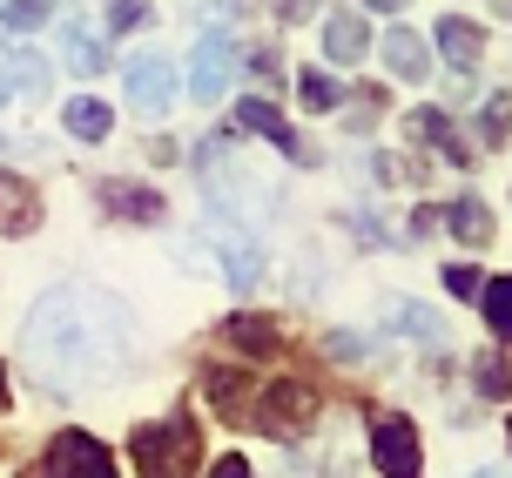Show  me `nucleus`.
I'll return each mask as SVG.
<instances>
[{"label":"nucleus","mask_w":512,"mask_h":478,"mask_svg":"<svg viewBox=\"0 0 512 478\" xmlns=\"http://www.w3.org/2000/svg\"><path fill=\"white\" fill-rule=\"evenodd\" d=\"M61 122H68V135H75V142H108V128H115V115H108L102 101L75 95L68 108H61Z\"/></svg>","instance_id":"obj_15"},{"label":"nucleus","mask_w":512,"mask_h":478,"mask_svg":"<svg viewBox=\"0 0 512 478\" xmlns=\"http://www.w3.org/2000/svg\"><path fill=\"white\" fill-rule=\"evenodd\" d=\"M61 61H68L75 75H102V68H108L102 34H95V27H81V21H61Z\"/></svg>","instance_id":"obj_12"},{"label":"nucleus","mask_w":512,"mask_h":478,"mask_svg":"<svg viewBox=\"0 0 512 478\" xmlns=\"http://www.w3.org/2000/svg\"><path fill=\"white\" fill-rule=\"evenodd\" d=\"M7 61H14V88H21L27 101L48 95V68H41V54H7Z\"/></svg>","instance_id":"obj_23"},{"label":"nucleus","mask_w":512,"mask_h":478,"mask_svg":"<svg viewBox=\"0 0 512 478\" xmlns=\"http://www.w3.org/2000/svg\"><path fill=\"white\" fill-rule=\"evenodd\" d=\"M34 223H41V196H34L14 169H0V229H7V236H27Z\"/></svg>","instance_id":"obj_11"},{"label":"nucleus","mask_w":512,"mask_h":478,"mask_svg":"<svg viewBox=\"0 0 512 478\" xmlns=\"http://www.w3.org/2000/svg\"><path fill=\"white\" fill-rule=\"evenodd\" d=\"M128 101H135V115H169V101H176V61L169 54H135L128 61Z\"/></svg>","instance_id":"obj_5"},{"label":"nucleus","mask_w":512,"mask_h":478,"mask_svg":"<svg viewBox=\"0 0 512 478\" xmlns=\"http://www.w3.org/2000/svg\"><path fill=\"white\" fill-rule=\"evenodd\" d=\"M209 478H250V458H216V465H209Z\"/></svg>","instance_id":"obj_28"},{"label":"nucleus","mask_w":512,"mask_h":478,"mask_svg":"<svg viewBox=\"0 0 512 478\" xmlns=\"http://www.w3.org/2000/svg\"><path fill=\"white\" fill-rule=\"evenodd\" d=\"M506 431H512V418H506Z\"/></svg>","instance_id":"obj_33"},{"label":"nucleus","mask_w":512,"mask_h":478,"mask_svg":"<svg viewBox=\"0 0 512 478\" xmlns=\"http://www.w3.org/2000/svg\"><path fill=\"white\" fill-rule=\"evenodd\" d=\"M48 478H115V458H108L102 438L61 431V438L48 445Z\"/></svg>","instance_id":"obj_4"},{"label":"nucleus","mask_w":512,"mask_h":478,"mask_svg":"<svg viewBox=\"0 0 512 478\" xmlns=\"http://www.w3.org/2000/svg\"><path fill=\"white\" fill-rule=\"evenodd\" d=\"M371 458L384 478H418V431L405 418H378L371 425Z\"/></svg>","instance_id":"obj_6"},{"label":"nucleus","mask_w":512,"mask_h":478,"mask_svg":"<svg viewBox=\"0 0 512 478\" xmlns=\"http://www.w3.org/2000/svg\"><path fill=\"white\" fill-rule=\"evenodd\" d=\"M506 128H512V101L506 95H486V108L472 115V135H479L486 149H499V142H506Z\"/></svg>","instance_id":"obj_20"},{"label":"nucleus","mask_w":512,"mask_h":478,"mask_svg":"<svg viewBox=\"0 0 512 478\" xmlns=\"http://www.w3.org/2000/svg\"><path fill=\"white\" fill-rule=\"evenodd\" d=\"M297 95H304L310 115H331L337 101H344V88H337V81L324 75V68H304V75H297Z\"/></svg>","instance_id":"obj_19"},{"label":"nucleus","mask_w":512,"mask_h":478,"mask_svg":"<svg viewBox=\"0 0 512 478\" xmlns=\"http://www.w3.org/2000/svg\"><path fill=\"white\" fill-rule=\"evenodd\" d=\"M135 465H142V478H189V465H196V431L182 425V418L142 425L135 431Z\"/></svg>","instance_id":"obj_2"},{"label":"nucleus","mask_w":512,"mask_h":478,"mask_svg":"<svg viewBox=\"0 0 512 478\" xmlns=\"http://www.w3.org/2000/svg\"><path fill=\"white\" fill-rule=\"evenodd\" d=\"M0 411H7V371H0Z\"/></svg>","instance_id":"obj_32"},{"label":"nucleus","mask_w":512,"mask_h":478,"mask_svg":"<svg viewBox=\"0 0 512 478\" xmlns=\"http://www.w3.org/2000/svg\"><path fill=\"white\" fill-rule=\"evenodd\" d=\"M223 337H230L236 351H250V357H263L270 344H277V330H270V317H230V324H223Z\"/></svg>","instance_id":"obj_18"},{"label":"nucleus","mask_w":512,"mask_h":478,"mask_svg":"<svg viewBox=\"0 0 512 478\" xmlns=\"http://www.w3.org/2000/svg\"><path fill=\"white\" fill-rule=\"evenodd\" d=\"M465 478H512L506 465H486V472H465Z\"/></svg>","instance_id":"obj_31"},{"label":"nucleus","mask_w":512,"mask_h":478,"mask_svg":"<svg viewBox=\"0 0 512 478\" xmlns=\"http://www.w3.org/2000/svg\"><path fill=\"white\" fill-rule=\"evenodd\" d=\"M102 209L108 216H122V223H162L169 216V202H162V189H149V182H102Z\"/></svg>","instance_id":"obj_8"},{"label":"nucleus","mask_w":512,"mask_h":478,"mask_svg":"<svg viewBox=\"0 0 512 478\" xmlns=\"http://www.w3.org/2000/svg\"><path fill=\"white\" fill-rule=\"evenodd\" d=\"M378 54H384V68H391L398 81H425V68H432V48H425L411 27H391V34L378 41Z\"/></svg>","instance_id":"obj_10"},{"label":"nucleus","mask_w":512,"mask_h":478,"mask_svg":"<svg viewBox=\"0 0 512 478\" xmlns=\"http://www.w3.org/2000/svg\"><path fill=\"white\" fill-rule=\"evenodd\" d=\"M142 21H149L142 0H115V14H108V27H142Z\"/></svg>","instance_id":"obj_27"},{"label":"nucleus","mask_w":512,"mask_h":478,"mask_svg":"<svg viewBox=\"0 0 512 478\" xmlns=\"http://www.w3.org/2000/svg\"><path fill=\"white\" fill-rule=\"evenodd\" d=\"M445 216H452V236H459V243H472V250H486V243H492V209L479 196H459Z\"/></svg>","instance_id":"obj_16"},{"label":"nucleus","mask_w":512,"mask_h":478,"mask_svg":"<svg viewBox=\"0 0 512 478\" xmlns=\"http://www.w3.org/2000/svg\"><path fill=\"white\" fill-rule=\"evenodd\" d=\"M432 34H438V48H445V61H452L459 75L486 61V27H472V21H459V14H445V21H438Z\"/></svg>","instance_id":"obj_9"},{"label":"nucleus","mask_w":512,"mask_h":478,"mask_svg":"<svg viewBox=\"0 0 512 478\" xmlns=\"http://www.w3.org/2000/svg\"><path fill=\"white\" fill-rule=\"evenodd\" d=\"M115 351H122V303H108L102 290H48L27 310V357L54 378L102 371Z\"/></svg>","instance_id":"obj_1"},{"label":"nucleus","mask_w":512,"mask_h":478,"mask_svg":"<svg viewBox=\"0 0 512 478\" xmlns=\"http://www.w3.org/2000/svg\"><path fill=\"white\" fill-rule=\"evenodd\" d=\"M472 378H479V398H492V404L512 398V371L499 364V357H479V371H472Z\"/></svg>","instance_id":"obj_24"},{"label":"nucleus","mask_w":512,"mask_h":478,"mask_svg":"<svg viewBox=\"0 0 512 478\" xmlns=\"http://www.w3.org/2000/svg\"><path fill=\"white\" fill-rule=\"evenodd\" d=\"M479 310H486L492 337H506V344H512V277H492L486 290H479Z\"/></svg>","instance_id":"obj_17"},{"label":"nucleus","mask_w":512,"mask_h":478,"mask_svg":"<svg viewBox=\"0 0 512 478\" xmlns=\"http://www.w3.org/2000/svg\"><path fill=\"white\" fill-rule=\"evenodd\" d=\"M230 75H236V41L230 34H203L196 41V54H189V101H216L223 88H230Z\"/></svg>","instance_id":"obj_3"},{"label":"nucleus","mask_w":512,"mask_h":478,"mask_svg":"<svg viewBox=\"0 0 512 478\" xmlns=\"http://www.w3.org/2000/svg\"><path fill=\"white\" fill-rule=\"evenodd\" d=\"M310 411H317V391L310 384H270L263 391V431L270 438H290L297 425H310Z\"/></svg>","instance_id":"obj_7"},{"label":"nucleus","mask_w":512,"mask_h":478,"mask_svg":"<svg viewBox=\"0 0 512 478\" xmlns=\"http://www.w3.org/2000/svg\"><path fill=\"white\" fill-rule=\"evenodd\" d=\"M445 290H452V297H472V303H479V290H486V277H479L472 263H452V270H445Z\"/></svg>","instance_id":"obj_26"},{"label":"nucleus","mask_w":512,"mask_h":478,"mask_svg":"<svg viewBox=\"0 0 512 478\" xmlns=\"http://www.w3.org/2000/svg\"><path fill=\"white\" fill-rule=\"evenodd\" d=\"M48 14H54V0H0V21L14 27V34H34Z\"/></svg>","instance_id":"obj_21"},{"label":"nucleus","mask_w":512,"mask_h":478,"mask_svg":"<svg viewBox=\"0 0 512 478\" xmlns=\"http://www.w3.org/2000/svg\"><path fill=\"white\" fill-rule=\"evenodd\" d=\"M364 48H371L364 14H331V21H324V54H331V61H364Z\"/></svg>","instance_id":"obj_14"},{"label":"nucleus","mask_w":512,"mask_h":478,"mask_svg":"<svg viewBox=\"0 0 512 478\" xmlns=\"http://www.w3.org/2000/svg\"><path fill=\"white\" fill-rule=\"evenodd\" d=\"M21 95V88H14V61H7V54H0V108H7V101Z\"/></svg>","instance_id":"obj_29"},{"label":"nucleus","mask_w":512,"mask_h":478,"mask_svg":"<svg viewBox=\"0 0 512 478\" xmlns=\"http://www.w3.org/2000/svg\"><path fill=\"white\" fill-rule=\"evenodd\" d=\"M209 398H216V411H243V378L236 371H209Z\"/></svg>","instance_id":"obj_25"},{"label":"nucleus","mask_w":512,"mask_h":478,"mask_svg":"<svg viewBox=\"0 0 512 478\" xmlns=\"http://www.w3.org/2000/svg\"><path fill=\"white\" fill-rule=\"evenodd\" d=\"M364 7H378V14H398V7H411V0H364Z\"/></svg>","instance_id":"obj_30"},{"label":"nucleus","mask_w":512,"mask_h":478,"mask_svg":"<svg viewBox=\"0 0 512 478\" xmlns=\"http://www.w3.org/2000/svg\"><path fill=\"white\" fill-rule=\"evenodd\" d=\"M236 122L250 128V135H270V142H277L283 155H304V142H297V128L283 122V115H277V108H270L263 95H250V101H243V108H236Z\"/></svg>","instance_id":"obj_13"},{"label":"nucleus","mask_w":512,"mask_h":478,"mask_svg":"<svg viewBox=\"0 0 512 478\" xmlns=\"http://www.w3.org/2000/svg\"><path fill=\"white\" fill-rule=\"evenodd\" d=\"M391 317H398V324H405V337H418V344H438V330H445L425 303H391Z\"/></svg>","instance_id":"obj_22"}]
</instances>
